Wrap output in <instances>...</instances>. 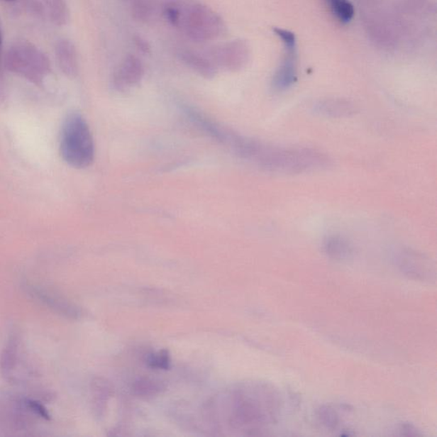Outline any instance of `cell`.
<instances>
[{
    "instance_id": "6da1fadb",
    "label": "cell",
    "mask_w": 437,
    "mask_h": 437,
    "mask_svg": "<svg viewBox=\"0 0 437 437\" xmlns=\"http://www.w3.org/2000/svg\"><path fill=\"white\" fill-rule=\"evenodd\" d=\"M223 419L235 430L252 431L276 421L280 410L278 392L264 382H245L218 397Z\"/></svg>"
},
{
    "instance_id": "7a4b0ae2",
    "label": "cell",
    "mask_w": 437,
    "mask_h": 437,
    "mask_svg": "<svg viewBox=\"0 0 437 437\" xmlns=\"http://www.w3.org/2000/svg\"><path fill=\"white\" fill-rule=\"evenodd\" d=\"M252 163L273 173L294 175L327 169L331 160L317 150L285 148L260 142Z\"/></svg>"
},
{
    "instance_id": "3957f363",
    "label": "cell",
    "mask_w": 437,
    "mask_h": 437,
    "mask_svg": "<svg viewBox=\"0 0 437 437\" xmlns=\"http://www.w3.org/2000/svg\"><path fill=\"white\" fill-rule=\"evenodd\" d=\"M60 151L65 161L74 169H87L94 162V137L87 121L79 113H71L66 117L62 128Z\"/></svg>"
},
{
    "instance_id": "277c9868",
    "label": "cell",
    "mask_w": 437,
    "mask_h": 437,
    "mask_svg": "<svg viewBox=\"0 0 437 437\" xmlns=\"http://www.w3.org/2000/svg\"><path fill=\"white\" fill-rule=\"evenodd\" d=\"M4 65L10 72L35 84L42 83L52 70L49 57L31 42L23 40L7 50Z\"/></svg>"
},
{
    "instance_id": "5b68a950",
    "label": "cell",
    "mask_w": 437,
    "mask_h": 437,
    "mask_svg": "<svg viewBox=\"0 0 437 437\" xmlns=\"http://www.w3.org/2000/svg\"><path fill=\"white\" fill-rule=\"evenodd\" d=\"M183 31L196 42H207L223 37L228 28L217 12L201 4H192L184 9Z\"/></svg>"
},
{
    "instance_id": "8992f818",
    "label": "cell",
    "mask_w": 437,
    "mask_h": 437,
    "mask_svg": "<svg viewBox=\"0 0 437 437\" xmlns=\"http://www.w3.org/2000/svg\"><path fill=\"white\" fill-rule=\"evenodd\" d=\"M208 57L217 69L237 72L249 61L250 48L245 40H234L214 46L209 50Z\"/></svg>"
},
{
    "instance_id": "52a82bcc",
    "label": "cell",
    "mask_w": 437,
    "mask_h": 437,
    "mask_svg": "<svg viewBox=\"0 0 437 437\" xmlns=\"http://www.w3.org/2000/svg\"><path fill=\"white\" fill-rule=\"evenodd\" d=\"M144 75L145 67L142 61L138 57L129 54L113 73L112 87L117 92H127L140 85Z\"/></svg>"
},
{
    "instance_id": "ba28073f",
    "label": "cell",
    "mask_w": 437,
    "mask_h": 437,
    "mask_svg": "<svg viewBox=\"0 0 437 437\" xmlns=\"http://www.w3.org/2000/svg\"><path fill=\"white\" fill-rule=\"evenodd\" d=\"M399 267L410 278L431 282L435 278V267L424 256L413 251H403L398 258Z\"/></svg>"
},
{
    "instance_id": "9c48e42d",
    "label": "cell",
    "mask_w": 437,
    "mask_h": 437,
    "mask_svg": "<svg viewBox=\"0 0 437 437\" xmlns=\"http://www.w3.org/2000/svg\"><path fill=\"white\" fill-rule=\"evenodd\" d=\"M55 57L58 67L67 77L74 78L79 73L77 46L68 39L58 40L55 45Z\"/></svg>"
},
{
    "instance_id": "30bf717a",
    "label": "cell",
    "mask_w": 437,
    "mask_h": 437,
    "mask_svg": "<svg viewBox=\"0 0 437 437\" xmlns=\"http://www.w3.org/2000/svg\"><path fill=\"white\" fill-rule=\"evenodd\" d=\"M180 60L186 65L193 72L199 77L207 79H211L216 77L218 69L208 56L192 52V50H184L179 55Z\"/></svg>"
},
{
    "instance_id": "8fae6325",
    "label": "cell",
    "mask_w": 437,
    "mask_h": 437,
    "mask_svg": "<svg viewBox=\"0 0 437 437\" xmlns=\"http://www.w3.org/2000/svg\"><path fill=\"white\" fill-rule=\"evenodd\" d=\"M297 79L295 52H288L287 57L273 77L272 87L278 92L287 90L295 84Z\"/></svg>"
},
{
    "instance_id": "7c38bea8",
    "label": "cell",
    "mask_w": 437,
    "mask_h": 437,
    "mask_svg": "<svg viewBox=\"0 0 437 437\" xmlns=\"http://www.w3.org/2000/svg\"><path fill=\"white\" fill-rule=\"evenodd\" d=\"M318 114L327 117H348L354 115L356 109L354 104L346 100L331 99L319 102L314 109Z\"/></svg>"
},
{
    "instance_id": "4fadbf2b",
    "label": "cell",
    "mask_w": 437,
    "mask_h": 437,
    "mask_svg": "<svg viewBox=\"0 0 437 437\" xmlns=\"http://www.w3.org/2000/svg\"><path fill=\"white\" fill-rule=\"evenodd\" d=\"M46 13L55 26L64 27L69 23L70 10L67 0H44Z\"/></svg>"
},
{
    "instance_id": "5bb4252c",
    "label": "cell",
    "mask_w": 437,
    "mask_h": 437,
    "mask_svg": "<svg viewBox=\"0 0 437 437\" xmlns=\"http://www.w3.org/2000/svg\"><path fill=\"white\" fill-rule=\"evenodd\" d=\"M323 250L329 258L334 260H342L350 258L352 254V248L345 238L343 237H328L323 242Z\"/></svg>"
},
{
    "instance_id": "9a60e30c",
    "label": "cell",
    "mask_w": 437,
    "mask_h": 437,
    "mask_svg": "<svg viewBox=\"0 0 437 437\" xmlns=\"http://www.w3.org/2000/svg\"><path fill=\"white\" fill-rule=\"evenodd\" d=\"M131 3V13L138 22L150 23L158 14V5L155 0H133Z\"/></svg>"
},
{
    "instance_id": "2e32d148",
    "label": "cell",
    "mask_w": 437,
    "mask_h": 437,
    "mask_svg": "<svg viewBox=\"0 0 437 437\" xmlns=\"http://www.w3.org/2000/svg\"><path fill=\"white\" fill-rule=\"evenodd\" d=\"M133 390L138 397L151 398L162 393L164 386L161 382L150 380V378H140L133 382Z\"/></svg>"
},
{
    "instance_id": "e0dca14e",
    "label": "cell",
    "mask_w": 437,
    "mask_h": 437,
    "mask_svg": "<svg viewBox=\"0 0 437 437\" xmlns=\"http://www.w3.org/2000/svg\"><path fill=\"white\" fill-rule=\"evenodd\" d=\"M184 9V8L179 2L170 0L163 6L162 11L164 18L171 26L180 28L183 21Z\"/></svg>"
},
{
    "instance_id": "ac0fdd59",
    "label": "cell",
    "mask_w": 437,
    "mask_h": 437,
    "mask_svg": "<svg viewBox=\"0 0 437 437\" xmlns=\"http://www.w3.org/2000/svg\"><path fill=\"white\" fill-rule=\"evenodd\" d=\"M330 5L340 22L347 23L354 16V6L348 0H330Z\"/></svg>"
},
{
    "instance_id": "d6986e66",
    "label": "cell",
    "mask_w": 437,
    "mask_h": 437,
    "mask_svg": "<svg viewBox=\"0 0 437 437\" xmlns=\"http://www.w3.org/2000/svg\"><path fill=\"white\" fill-rule=\"evenodd\" d=\"M171 361L170 352L165 350L153 353L146 358V364L155 370H170Z\"/></svg>"
},
{
    "instance_id": "ffe728a7",
    "label": "cell",
    "mask_w": 437,
    "mask_h": 437,
    "mask_svg": "<svg viewBox=\"0 0 437 437\" xmlns=\"http://www.w3.org/2000/svg\"><path fill=\"white\" fill-rule=\"evenodd\" d=\"M319 421L327 428H334L338 426L339 419L337 411L329 406H322L317 411Z\"/></svg>"
},
{
    "instance_id": "44dd1931",
    "label": "cell",
    "mask_w": 437,
    "mask_h": 437,
    "mask_svg": "<svg viewBox=\"0 0 437 437\" xmlns=\"http://www.w3.org/2000/svg\"><path fill=\"white\" fill-rule=\"evenodd\" d=\"M275 32L283 40L288 52H295L296 37L293 33L281 28H275Z\"/></svg>"
},
{
    "instance_id": "7402d4cb",
    "label": "cell",
    "mask_w": 437,
    "mask_h": 437,
    "mask_svg": "<svg viewBox=\"0 0 437 437\" xmlns=\"http://www.w3.org/2000/svg\"><path fill=\"white\" fill-rule=\"evenodd\" d=\"M133 40L138 52L144 55H149L151 53V45L145 38L136 35L133 36Z\"/></svg>"
},
{
    "instance_id": "603a6c76",
    "label": "cell",
    "mask_w": 437,
    "mask_h": 437,
    "mask_svg": "<svg viewBox=\"0 0 437 437\" xmlns=\"http://www.w3.org/2000/svg\"><path fill=\"white\" fill-rule=\"evenodd\" d=\"M27 403L28 406H31L32 409H33V411L35 410L38 414H40V416H42V417L48 419V411H46V410L43 409V406L32 401L28 402Z\"/></svg>"
},
{
    "instance_id": "cb8c5ba5",
    "label": "cell",
    "mask_w": 437,
    "mask_h": 437,
    "mask_svg": "<svg viewBox=\"0 0 437 437\" xmlns=\"http://www.w3.org/2000/svg\"><path fill=\"white\" fill-rule=\"evenodd\" d=\"M2 49H3V36L1 29H0V87L2 84Z\"/></svg>"
},
{
    "instance_id": "d4e9b609",
    "label": "cell",
    "mask_w": 437,
    "mask_h": 437,
    "mask_svg": "<svg viewBox=\"0 0 437 437\" xmlns=\"http://www.w3.org/2000/svg\"><path fill=\"white\" fill-rule=\"evenodd\" d=\"M2 1L7 2V3H11V2H14L15 0H2Z\"/></svg>"
},
{
    "instance_id": "484cf974",
    "label": "cell",
    "mask_w": 437,
    "mask_h": 437,
    "mask_svg": "<svg viewBox=\"0 0 437 437\" xmlns=\"http://www.w3.org/2000/svg\"><path fill=\"white\" fill-rule=\"evenodd\" d=\"M166 1H170V0H166Z\"/></svg>"
},
{
    "instance_id": "4316f807",
    "label": "cell",
    "mask_w": 437,
    "mask_h": 437,
    "mask_svg": "<svg viewBox=\"0 0 437 437\" xmlns=\"http://www.w3.org/2000/svg\"><path fill=\"white\" fill-rule=\"evenodd\" d=\"M130 1H133V0H130Z\"/></svg>"
}]
</instances>
